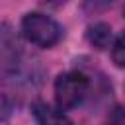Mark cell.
<instances>
[{"label":"cell","instance_id":"1","mask_svg":"<svg viewBox=\"0 0 125 125\" xmlns=\"http://www.w3.org/2000/svg\"><path fill=\"white\" fill-rule=\"evenodd\" d=\"M21 35L27 43L41 47V49H51L62 39V27L47 14L41 12H29L21 18Z\"/></svg>","mask_w":125,"mask_h":125},{"label":"cell","instance_id":"2","mask_svg":"<svg viewBox=\"0 0 125 125\" xmlns=\"http://www.w3.org/2000/svg\"><path fill=\"white\" fill-rule=\"evenodd\" d=\"M92 90V80L82 70H68L57 76L55 80V102L61 109L78 107Z\"/></svg>","mask_w":125,"mask_h":125},{"label":"cell","instance_id":"3","mask_svg":"<svg viewBox=\"0 0 125 125\" xmlns=\"http://www.w3.org/2000/svg\"><path fill=\"white\" fill-rule=\"evenodd\" d=\"M31 113L39 125H74L61 107H53L41 100L31 104Z\"/></svg>","mask_w":125,"mask_h":125},{"label":"cell","instance_id":"4","mask_svg":"<svg viewBox=\"0 0 125 125\" xmlns=\"http://www.w3.org/2000/svg\"><path fill=\"white\" fill-rule=\"evenodd\" d=\"M86 41L98 49V51H104L109 47L111 43V27L105 23V21H94L86 27Z\"/></svg>","mask_w":125,"mask_h":125},{"label":"cell","instance_id":"5","mask_svg":"<svg viewBox=\"0 0 125 125\" xmlns=\"http://www.w3.org/2000/svg\"><path fill=\"white\" fill-rule=\"evenodd\" d=\"M111 61L115 66L125 68V31H121L111 45Z\"/></svg>","mask_w":125,"mask_h":125},{"label":"cell","instance_id":"6","mask_svg":"<svg viewBox=\"0 0 125 125\" xmlns=\"http://www.w3.org/2000/svg\"><path fill=\"white\" fill-rule=\"evenodd\" d=\"M113 0H82V12L86 16H96V14H102L105 12L107 8H111Z\"/></svg>","mask_w":125,"mask_h":125},{"label":"cell","instance_id":"7","mask_svg":"<svg viewBox=\"0 0 125 125\" xmlns=\"http://www.w3.org/2000/svg\"><path fill=\"white\" fill-rule=\"evenodd\" d=\"M104 125H125V109L121 105H115L109 111V115H107Z\"/></svg>","mask_w":125,"mask_h":125},{"label":"cell","instance_id":"8","mask_svg":"<svg viewBox=\"0 0 125 125\" xmlns=\"http://www.w3.org/2000/svg\"><path fill=\"white\" fill-rule=\"evenodd\" d=\"M68 0H37V4H41L43 8H49V10H59L66 4Z\"/></svg>","mask_w":125,"mask_h":125},{"label":"cell","instance_id":"9","mask_svg":"<svg viewBox=\"0 0 125 125\" xmlns=\"http://www.w3.org/2000/svg\"><path fill=\"white\" fill-rule=\"evenodd\" d=\"M123 18H125V6H123Z\"/></svg>","mask_w":125,"mask_h":125}]
</instances>
